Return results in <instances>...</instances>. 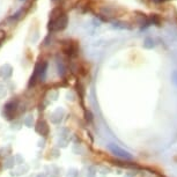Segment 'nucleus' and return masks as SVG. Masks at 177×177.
<instances>
[{
	"mask_svg": "<svg viewBox=\"0 0 177 177\" xmlns=\"http://www.w3.org/2000/svg\"><path fill=\"white\" fill-rule=\"evenodd\" d=\"M67 24H68V16H67V14L63 13L60 14L59 16H57L56 19L50 20L49 23H48V30H49L50 32L62 31L66 28Z\"/></svg>",
	"mask_w": 177,
	"mask_h": 177,
	"instance_id": "1",
	"label": "nucleus"
},
{
	"mask_svg": "<svg viewBox=\"0 0 177 177\" xmlns=\"http://www.w3.org/2000/svg\"><path fill=\"white\" fill-rule=\"evenodd\" d=\"M106 148L111 152V154H114L115 156H117V158H119L122 160L131 161L133 159V155L130 152L125 151L124 148H122V147H119L118 145H116V144H108Z\"/></svg>",
	"mask_w": 177,
	"mask_h": 177,
	"instance_id": "2",
	"label": "nucleus"
},
{
	"mask_svg": "<svg viewBox=\"0 0 177 177\" xmlns=\"http://www.w3.org/2000/svg\"><path fill=\"white\" fill-rule=\"evenodd\" d=\"M18 101L15 100H12V101L7 102L4 106V112H2V115L6 119L8 120H12L14 118V116H15V112L18 110Z\"/></svg>",
	"mask_w": 177,
	"mask_h": 177,
	"instance_id": "3",
	"label": "nucleus"
},
{
	"mask_svg": "<svg viewBox=\"0 0 177 177\" xmlns=\"http://www.w3.org/2000/svg\"><path fill=\"white\" fill-rule=\"evenodd\" d=\"M64 116H65V110L59 106V108H57V109L51 114V117H50L51 123H52V124H56V125L60 124Z\"/></svg>",
	"mask_w": 177,
	"mask_h": 177,
	"instance_id": "4",
	"label": "nucleus"
},
{
	"mask_svg": "<svg viewBox=\"0 0 177 177\" xmlns=\"http://www.w3.org/2000/svg\"><path fill=\"white\" fill-rule=\"evenodd\" d=\"M41 70H42V63H37L35 65V70L32 72V76H30V80H29V87L35 86L37 80H40Z\"/></svg>",
	"mask_w": 177,
	"mask_h": 177,
	"instance_id": "5",
	"label": "nucleus"
},
{
	"mask_svg": "<svg viewBox=\"0 0 177 177\" xmlns=\"http://www.w3.org/2000/svg\"><path fill=\"white\" fill-rule=\"evenodd\" d=\"M35 130L37 133H40L41 136H43V137H46L48 134H49V126L48 124L45 123L44 120H40V122H37V124L35 126Z\"/></svg>",
	"mask_w": 177,
	"mask_h": 177,
	"instance_id": "6",
	"label": "nucleus"
},
{
	"mask_svg": "<svg viewBox=\"0 0 177 177\" xmlns=\"http://www.w3.org/2000/svg\"><path fill=\"white\" fill-rule=\"evenodd\" d=\"M12 74H13V68H12V66L8 65V64H6V65H4V66L0 68V76H1L2 79L5 80L9 79V78L12 76Z\"/></svg>",
	"mask_w": 177,
	"mask_h": 177,
	"instance_id": "7",
	"label": "nucleus"
},
{
	"mask_svg": "<svg viewBox=\"0 0 177 177\" xmlns=\"http://www.w3.org/2000/svg\"><path fill=\"white\" fill-rule=\"evenodd\" d=\"M64 52L66 53L67 56H70V57H76V53H78V46L74 43H68L64 48Z\"/></svg>",
	"mask_w": 177,
	"mask_h": 177,
	"instance_id": "8",
	"label": "nucleus"
},
{
	"mask_svg": "<svg viewBox=\"0 0 177 177\" xmlns=\"http://www.w3.org/2000/svg\"><path fill=\"white\" fill-rule=\"evenodd\" d=\"M57 70H58V74H59V76L64 78L65 74H66L67 68H66V66H65V63L63 62L62 59H59V58L57 59Z\"/></svg>",
	"mask_w": 177,
	"mask_h": 177,
	"instance_id": "9",
	"label": "nucleus"
},
{
	"mask_svg": "<svg viewBox=\"0 0 177 177\" xmlns=\"http://www.w3.org/2000/svg\"><path fill=\"white\" fill-rule=\"evenodd\" d=\"M22 124L27 127H32V124H34V117L32 115H28L26 116L22 120Z\"/></svg>",
	"mask_w": 177,
	"mask_h": 177,
	"instance_id": "10",
	"label": "nucleus"
},
{
	"mask_svg": "<svg viewBox=\"0 0 177 177\" xmlns=\"http://www.w3.org/2000/svg\"><path fill=\"white\" fill-rule=\"evenodd\" d=\"M14 164H15V160H14L13 156H9L7 159L5 160V163H4V167L6 169H12L14 167Z\"/></svg>",
	"mask_w": 177,
	"mask_h": 177,
	"instance_id": "11",
	"label": "nucleus"
},
{
	"mask_svg": "<svg viewBox=\"0 0 177 177\" xmlns=\"http://www.w3.org/2000/svg\"><path fill=\"white\" fill-rule=\"evenodd\" d=\"M46 71H48V63L43 62L42 63V70H41V74H40V80L43 81L46 76Z\"/></svg>",
	"mask_w": 177,
	"mask_h": 177,
	"instance_id": "12",
	"label": "nucleus"
},
{
	"mask_svg": "<svg viewBox=\"0 0 177 177\" xmlns=\"http://www.w3.org/2000/svg\"><path fill=\"white\" fill-rule=\"evenodd\" d=\"M60 14H63V11L60 7H56V8L52 9V12L50 13V20H52V19H56L57 16H59Z\"/></svg>",
	"mask_w": 177,
	"mask_h": 177,
	"instance_id": "13",
	"label": "nucleus"
},
{
	"mask_svg": "<svg viewBox=\"0 0 177 177\" xmlns=\"http://www.w3.org/2000/svg\"><path fill=\"white\" fill-rule=\"evenodd\" d=\"M144 48L145 49H153L154 48V41L152 40V38H146V40L144 41Z\"/></svg>",
	"mask_w": 177,
	"mask_h": 177,
	"instance_id": "14",
	"label": "nucleus"
},
{
	"mask_svg": "<svg viewBox=\"0 0 177 177\" xmlns=\"http://www.w3.org/2000/svg\"><path fill=\"white\" fill-rule=\"evenodd\" d=\"M14 160H15V163L19 164V166H22L24 164V159L22 158L21 154H15L14 155Z\"/></svg>",
	"mask_w": 177,
	"mask_h": 177,
	"instance_id": "15",
	"label": "nucleus"
},
{
	"mask_svg": "<svg viewBox=\"0 0 177 177\" xmlns=\"http://www.w3.org/2000/svg\"><path fill=\"white\" fill-rule=\"evenodd\" d=\"M67 144H68V138L60 137V139L58 140V146L59 147H66Z\"/></svg>",
	"mask_w": 177,
	"mask_h": 177,
	"instance_id": "16",
	"label": "nucleus"
},
{
	"mask_svg": "<svg viewBox=\"0 0 177 177\" xmlns=\"http://www.w3.org/2000/svg\"><path fill=\"white\" fill-rule=\"evenodd\" d=\"M21 14H23V8H21L20 11H18L16 13H14L12 16H11V20H18V19H20V16H21Z\"/></svg>",
	"mask_w": 177,
	"mask_h": 177,
	"instance_id": "17",
	"label": "nucleus"
},
{
	"mask_svg": "<svg viewBox=\"0 0 177 177\" xmlns=\"http://www.w3.org/2000/svg\"><path fill=\"white\" fill-rule=\"evenodd\" d=\"M67 177H78V170L76 169H70Z\"/></svg>",
	"mask_w": 177,
	"mask_h": 177,
	"instance_id": "18",
	"label": "nucleus"
},
{
	"mask_svg": "<svg viewBox=\"0 0 177 177\" xmlns=\"http://www.w3.org/2000/svg\"><path fill=\"white\" fill-rule=\"evenodd\" d=\"M171 81H173V84L177 87V70H175V71L171 73Z\"/></svg>",
	"mask_w": 177,
	"mask_h": 177,
	"instance_id": "19",
	"label": "nucleus"
},
{
	"mask_svg": "<svg viewBox=\"0 0 177 177\" xmlns=\"http://www.w3.org/2000/svg\"><path fill=\"white\" fill-rule=\"evenodd\" d=\"M84 116H86V120L89 122V123L93 120V115H92V112H90V111H86V112H84Z\"/></svg>",
	"mask_w": 177,
	"mask_h": 177,
	"instance_id": "20",
	"label": "nucleus"
},
{
	"mask_svg": "<svg viewBox=\"0 0 177 177\" xmlns=\"http://www.w3.org/2000/svg\"><path fill=\"white\" fill-rule=\"evenodd\" d=\"M154 2H156V4H161V2H166V1H168V0H153Z\"/></svg>",
	"mask_w": 177,
	"mask_h": 177,
	"instance_id": "21",
	"label": "nucleus"
},
{
	"mask_svg": "<svg viewBox=\"0 0 177 177\" xmlns=\"http://www.w3.org/2000/svg\"><path fill=\"white\" fill-rule=\"evenodd\" d=\"M36 177H48V176H46V174L45 173H40Z\"/></svg>",
	"mask_w": 177,
	"mask_h": 177,
	"instance_id": "22",
	"label": "nucleus"
},
{
	"mask_svg": "<svg viewBox=\"0 0 177 177\" xmlns=\"http://www.w3.org/2000/svg\"><path fill=\"white\" fill-rule=\"evenodd\" d=\"M50 177H59L58 175H56V174H51V176Z\"/></svg>",
	"mask_w": 177,
	"mask_h": 177,
	"instance_id": "23",
	"label": "nucleus"
},
{
	"mask_svg": "<svg viewBox=\"0 0 177 177\" xmlns=\"http://www.w3.org/2000/svg\"><path fill=\"white\" fill-rule=\"evenodd\" d=\"M53 1H56V0H53Z\"/></svg>",
	"mask_w": 177,
	"mask_h": 177,
	"instance_id": "24",
	"label": "nucleus"
},
{
	"mask_svg": "<svg viewBox=\"0 0 177 177\" xmlns=\"http://www.w3.org/2000/svg\"><path fill=\"white\" fill-rule=\"evenodd\" d=\"M21 1H23V0H21Z\"/></svg>",
	"mask_w": 177,
	"mask_h": 177,
	"instance_id": "25",
	"label": "nucleus"
}]
</instances>
